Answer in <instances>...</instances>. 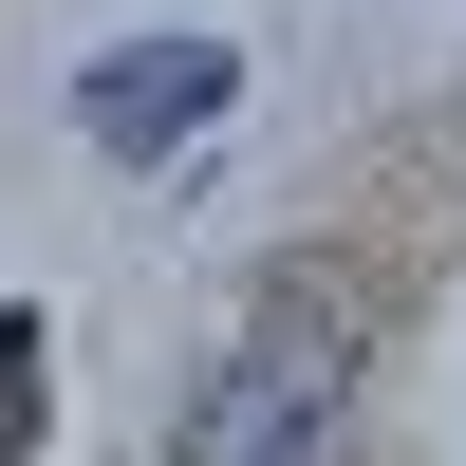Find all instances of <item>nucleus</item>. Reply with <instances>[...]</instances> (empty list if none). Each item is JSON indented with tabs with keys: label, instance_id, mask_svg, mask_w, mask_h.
I'll return each instance as SVG.
<instances>
[{
	"label": "nucleus",
	"instance_id": "1",
	"mask_svg": "<svg viewBox=\"0 0 466 466\" xmlns=\"http://www.w3.org/2000/svg\"><path fill=\"white\" fill-rule=\"evenodd\" d=\"M187 466H355V318L318 280L243 299L206 410H187Z\"/></svg>",
	"mask_w": 466,
	"mask_h": 466
},
{
	"label": "nucleus",
	"instance_id": "2",
	"mask_svg": "<svg viewBox=\"0 0 466 466\" xmlns=\"http://www.w3.org/2000/svg\"><path fill=\"white\" fill-rule=\"evenodd\" d=\"M224 94H243V56H224V37H112V56L75 75V131H94L112 168H168Z\"/></svg>",
	"mask_w": 466,
	"mask_h": 466
},
{
	"label": "nucleus",
	"instance_id": "3",
	"mask_svg": "<svg viewBox=\"0 0 466 466\" xmlns=\"http://www.w3.org/2000/svg\"><path fill=\"white\" fill-rule=\"evenodd\" d=\"M0 466H37V318H0Z\"/></svg>",
	"mask_w": 466,
	"mask_h": 466
}]
</instances>
